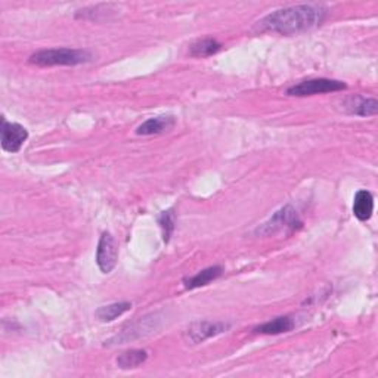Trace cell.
Instances as JSON below:
<instances>
[{"instance_id": "1", "label": "cell", "mask_w": 378, "mask_h": 378, "mask_svg": "<svg viewBox=\"0 0 378 378\" xmlns=\"http://www.w3.org/2000/svg\"><path fill=\"white\" fill-rule=\"evenodd\" d=\"M325 15L327 9L316 5L284 8L261 18L256 24V30L261 33H278L281 36H296L321 25Z\"/></svg>"}, {"instance_id": "2", "label": "cell", "mask_w": 378, "mask_h": 378, "mask_svg": "<svg viewBox=\"0 0 378 378\" xmlns=\"http://www.w3.org/2000/svg\"><path fill=\"white\" fill-rule=\"evenodd\" d=\"M92 61V55L82 49H70V47H56V49H43L30 56V62L38 67L55 65H80Z\"/></svg>"}, {"instance_id": "3", "label": "cell", "mask_w": 378, "mask_h": 378, "mask_svg": "<svg viewBox=\"0 0 378 378\" xmlns=\"http://www.w3.org/2000/svg\"><path fill=\"white\" fill-rule=\"evenodd\" d=\"M303 222L300 220L297 211L292 206H285L281 210H278L275 215L270 217L263 225L256 229V234L261 237H268L276 234L279 231H296L302 228Z\"/></svg>"}, {"instance_id": "4", "label": "cell", "mask_w": 378, "mask_h": 378, "mask_svg": "<svg viewBox=\"0 0 378 378\" xmlns=\"http://www.w3.org/2000/svg\"><path fill=\"white\" fill-rule=\"evenodd\" d=\"M346 87H347L346 83L338 82V80L314 79V80H306V82L297 83L292 87H288L287 95H290V96H312V95H319V93L344 91Z\"/></svg>"}, {"instance_id": "5", "label": "cell", "mask_w": 378, "mask_h": 378, "mask_svg": "<svg viewBox=\"0 0 378 378\" xmlns=\"http://www.w3.org/2000/svg\"><path fill=\"white\" fill-rule=\"evenodd\" d=\"M119 260V247L110 232H104L96 250V263L102 274H111Z\"/></svg>"}, {"instance_id": "6", "label": "cell", "mask_w": 378, "mask_h": 378, "mask_svg": "<svg viewBox=\"0 0 378 378\" xmlns=\"http://www.w3.org/2000/svg\"><path fill=\"white\" fill-rule=\"evenodd\" d=\"M231 328V324L228 322H211V321H198L192 322L187 329V338L193 343L198 344L209 340L211 337H216L222 333H226Z\"/></svg>"}, {"instance_id": "7", "label": "cell", "mask_w": 378, "mask_h": 378, "mask_svg": "<svg viewBox=\"0 0 378 378\" xmlns=\"http://www.w3.org/2000/svg\"><path fill=\"white\" fill-rule=\"evenodd\" d=\"M2 150L6 152H18L28 139V132L18 123H9L2 120Z\"/></svg>"}, {"instance_id": "8", "label": "cell", "mask_w": 378, "mask_h": 378, "mask_svg": "<svg viewBox=\"0 0 378 378\" xmlns=\"http://www.w3.org/2000/svg\"><path fill=\"white\" fill-rule=\"evenodd\" d=\"M155 322H157V319H155V315L151 316H145V318H139L137 322L129 324L128 328H124L121 334L114 337L111 342H115V344H121L124 342L133 340V338L142 337L147 333H151V329H155Z\"/></svg>"}, {"instance_id": "9", "label": "cell", "mask_w": 378, "mask_h": 378, "mask_svg": "<svg viewBox=\"0 0 378 378\" xmlns=\"http://www.w3.org/2000/svg\"><path fill=\"white\" fill-rule=\"evenodd\" d=\"M176 126V119L173 115H158V117L148 119L137 129L138 134L151 137V134H161L170 132Z\"/></svg>"}, {"instance_id": "10", "label": "cell", "mask_w": 378, "mask_h": 378, "mask_svg": "<svg viewBox=\"0 0 378 378\" xmlns=\"http://www.w3.org/2000/svg\"><path fill=\"white\" fill-rule=\"evenodd\" d=\"M374 213V197L370 191L359 189L353 200V215L357 220H370Z\"/></svg>"}, {"instance_id": "11", "label": "cell", "mask_w": 378, "mask_h": 378, "mask_svg": "<svg viewBox=\"0 0 378 378\" xmlns=\"http://www.w3.org/2000/svg\"><path fill=\"white\" fill-rule=\"evenodd\" d=\"M296 322L292 316H279L272 319V321L261 324L255 328V333L259 334H268V335H276L283 333H290L294 329Z\"/></svg>"}, {"instance_id": "12", "label": "cell", "mask_w": 378, "mask_h": 378, "mask_svg": "<svg viewBox=\"0 0 378 378\" xmlns=\"http://www.w3.org/2000/svg\"><path fill=\"white\" fill-rule=\"evenodd\" d=\"M222 274H224V268L222 266H210L207 269H202L197 275L185 278L183 279V284H185L187 290H196L210 284L211 281L217 279Z\"/></svg>"}, {"instance_id": "13", "label": "cell", "mask_w": 378, "mask_h": 378, "mask_svg": "<svg viewBox=\"0 0 378 378\" xmlns=\"http://www.w3.org/2000/svg\"><path fill=\"white\" fill-rule=\"evenodd\" d=\"M346 108L349 113L362 115V117H370L378 113V102L375 98H362V96H355L346 102Z\"/></svg>"}, {"instance_id": "14", "label": "cell", "mask_w": 378, "mask_h": 378, "mask_svg": "<svg viewBox=\"0 0 378 378\" xmlns=\"http://www.w3.org/2000/svg\"><path fill=\"white\" fill-rule=\"evenodd\" d=\"M130 309H132V303L120 302V303H113L108 306L99 307L98 310H96L95 315L101 322H113L114 319H117L119 316L124 315L126 312H129Z\"/></svg>"}, {"instance_id": "15", "label": "cell", "mask_w": 378, "mask_h": 378, "mask_svg": "<svg viewBox=\"0 0 378 378\" xmlns=\"http://www.w3.org/2000/svg\"><path fill=\"white\" fill-rule=\"evenodd\" d=\"M222 49V45L216 38H201V40L192 43L189 46V55L196 58H207L217 54Z\"/></svg>"}, {"instance_id": "16", "label": "cell", "mask_w": 378, "mask_h": 378, "mask_svg": "<svg viewBox=\"0 0 378 378\" xmlns=\"http://www.w3.org/2000/svg\"><path fill=\"white\" fill-rule=\"evenodd\" d=\"M147 359H148L147 351L133 349V351L124 352L117 357V365L121 368V370H130V368H138Z\"/></svg>"}, {"instance_id": "17", "label": "cell", "mask_w": 378, "mask_h": 378, "mask_svg": "<svg viewBox=\"0 0 378 378\" xmlns=\"http://www.w3.org/2000/svg\"><path fill=\"white\" fill-rule=\"evenodd\" d=\"M158 224L163 229V239L164 242H169L172 238V234L174 232V226H176V213L173 209H169L163 211L158 216Z\"/></svg>"}]
</instances>
